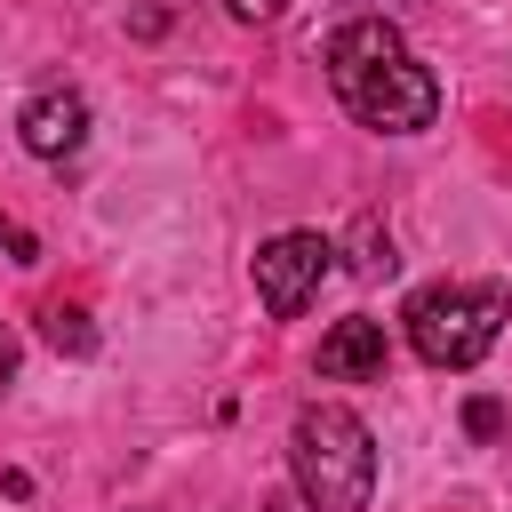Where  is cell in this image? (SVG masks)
I'll return each instance as SVG.
<instances>
[{
    "label": "cell",
    "mask_w": 512,
    "mask_h": 512,
    "mask_svg": "<svg viewBox=\"0 0 512 512\" xmlns=\"http://www.w3.org/2000/svg\"><path fill=\"white\" fill-rule=\"evenodd\" d=\"M320 64H328L336 104H344L360 128H376V136H416V128L440 120V80H432V64H416V48L400 40V24H384V16L336 24L328 48H320Z\"/></svg>",
    "instance_id": "1"
},
{
    "label": "cell",
    "mask_w": 512,
    "mask_h": 512,
    "mask_svg": "<svg viewBox=\"0 0 512 512\" xmlns=\"http://www.w3.org/2000/svg\"><path fill=\"white\" fill-rule=\"evenodd\" d=\"M288 480L312 512H368L376 496V432L336 408V400H312L296 424H288Z\"/></svg>",
    "instance_id": "2"
},
{
    "label": "cell",
    "mask_w": 512,
    "mask_h": 512,
    "mask_svg": "<svg viewBox=\"0 0 512 512\" xmlns=\"http://www.w3.org/2000/svg\"><path fill=\"white\" fill-rule=\"evenodd\" d=\"M400 320H408L416 360H432V368H480L496 352L504 320H512V296H504V280H432V288L408 296Z\"/></svg>",
    "instance_id": "3"
},
{
    "label": "cell",
    "mask_w": 512,
    "mask_h": 512,
    "mask_svg": "<svg viewBox=\"0 0 512 512\" xmlns=\"http://www.w3.org/2000/svg\"><path fill=\"white\" fill-rule=\"evenodd\" d=\"M328 272H336V240H320V232H272L256 248V304L272 320H296L320 296Z\"/></svg>",
    "instance_id": "4"
},
{
    "label": "cell",
    "mask_w": 512,
    "mask_h": 512,
    "mask_svg": "<svg viewBox=\"0 0 512 512\" xmlns=\"http://www.w3.org/2000/svg\"><path fill=\"white\" fill-rule=\"evenodd\" d=\"M16 136L32 160H72L88 144V96L80 88H40L24 112H16Z\"/></svg>",
    "instance_id": "5"
},
{
    "label": "cell",
    "mask_w": 512,
    "mask_h": 512,
    "mask_svg": "<svg viewBox=\"0 0 512 512\" xmlns=\"http://www.w3.org/2000/svg\"><path fill=\"white\" fill-rule=\"evenodd\" d=\"M384 360H392V344H384V320H336L328 336H320V376L328 384H384Z\"/></svg>",
    "instance_id": "6"
},
{
    "label": "cell",
    "mask_w": 512,
    "mask_h": 512,
    "mask_svg": "<svg viewBox=\"0 0 512 512\" xmlns=\"http://www.w3.org/2000/svg\"><path fill=\"white\" fill-rule=\"evenodd\" d=\"M336 256H352V272H360V280H392V272H400V248H392V232H384L376 216H360V224H352V240H344Z\"/></svg>",
    "instance_id": "7"
},
{
    "label": "cell",
    "mask_w": 512,
    "mask_h": 512,
    "mask_svg": "<svg viewBox=\"0 0 512 512\" xmlns=\"http://www.w3.org/2000/svg\"><path fill=\"white\" fill-rule=\"evenodd\" d=\"M40 336H48L64 360H88V352H96V320H88L80 304H48V312H40Z\"/></svg>",
    "instance_id": "8"
},
{
    "label": "cell",
    "mask_w": 512,
    "mask_h": 512,
    "mask_svg": "<svg viewBox=\"0 0 512 512\" xmlns=\"http://www.w3.org/2000/svg\"><path fill=\"white\" fill-rule=\"evenodd\" d=\"M464 432H472V440H496V432H504V400H488V392L464 400Z\"/></svg>",
    "instance_id": "9"
},
{
    "label": "cell",
    "mask_w": 512,
    "mask_h": 512,
    "mask_svg": "<svg viewBox=\"0 0 512 512\" xmlns=\"http://www.w3.org/2000/svg\"><path fill=\"white\" fill-rule=\"evenodd\" d=\"M0 248H8V264H40V240L24 224H8V216H0Z\"/></svg>",
    "instance_id": "10"
},
{
    "label": "cell",
    "mask_w": 512,
    "mask_h": 512,
    "mask_svg": "<svg viewBox=\"0 0 512 512\" xmlns=\"http://www.w3.org/2000/svg\"><path fill=\"white\" fill-rule=\"evenodd\" d=\"M288 0H224V16H240V24H272Z\"/></svg>",
    "instance_id": "11"
},
{
    "label": "cell",
    "mask_w": 512,
    "mask_h": 512,
    "mask_svg": "<svg viewBox=\"0 0 512 512\" xmlns=\"http://www.w3.org/2000/svg\"><path fill=\"white\" fill-rule=\"evenodd\" d=\"M16 360H24V344H16V328H8V320H0V392H8V384H16Z\"/></svg>",
    "instance_id": "12"
},
{
    "label": "cell",
    "mask_w": 512,
    "mask_h": 512,
    "mask_svg": "<svg viewBox=\"0 0 512 512\" xmlns=\"http://www.w3.org/2000/svg\"><path fill=\"white\" fill-rule=\"evenodd\" d=\"M264 512H288V504H264Z\"/></svg>",
    "instance_id": "13"
}]
</instances>
